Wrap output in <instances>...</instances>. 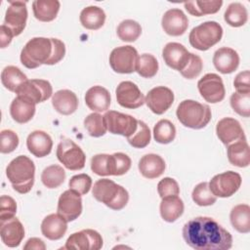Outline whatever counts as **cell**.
<instances>
[{"instance_id": "1", "label": "cell", "mask_w": 250, "mask_h": 250, "mask_svg": "<svg viewBox=\"0 0 250 250\" xmlns=\"http://www.w3.org/2000/svg\"><path fill=\"white\" fill-rule=\"evenodd\" d=\"M183 237L195 250H228L232 246L229 230L210 217H195L184 225Z\"/></svg>"}, {"instance_id": "2", "label": "cell", "mask_w": 250, "mask_h": 250, "mask_svg": "<svg viewBox=\"0 0 250 250\" xmlns=\"http://www.w3.org/2000/svg\"><path fill=\"white\" fill-rule=\"evenodd\" d=\"M6 176L17 192L27 193L34 184L35 165L26 155H19L8 164Z\"/></svg>"}, {"instance_id": "3", "label": "cell", "mask_w": 250, "mask_h": 250, "mask_svg": "<svg viewBox=\"0 0 250 250\" xmlns=\"http://www.w3.org/2000/svg\"><path fill=\"white\" fill-rule=\"evenodd\" d=\"M92 194L96 200L115 211L123 209L129 200L127 189L109 179H100L95 182Z\"/></svg>"}, {"instance_id": "4", "label": "cell", "mask_w": 250, "mask_h": 250, "mask_svg": "<svg viewBox=\"0 0 250 250\" xmlns=\"http://www.w3.org/2000/svg\"><path fill=\"white\" fill-rule=\"evenodd\" d=\"M176 115L185 127L198 130L206 127L210 122L212 112L207 104L193 100H184L179 104Z\"/></svg>"}, {"instance_id": "5", "label": "cell", "mask_w": 250, "mask_h": 250, "mask_svg": "<svg viewBox=\"0 0 250 250\" xmlns=\"http://www.w3.org/2000/svg\"><path fill=\"white\" fill-rule=\"evenodd\" d=\"M53 44L51 38L34 37L30 39L21 52V62L29 69L47 64L52 56Z\"/></svg>"}, {"instance_id": "6", "label": "cell", "mask_w": 250, "mask_h": 250, "mask_svg": "<svg viewBox=\"0 0 250 250\" xmlns=\"http://www.w3.org/2000/svg\"><path fill=\"white\" fill-rule=\"evenodd\" d=\"M223 36V27L214 21H208L193 27L188 35L189 44L199 50L207 51L217 43Z\"/></svg>"}, {"instance_id": "7", "label": "cell", "mask_w": 250, "mask_h": 250, "mask_svg": "<svg viewBox=\"0 0 250 250\" xmlns=\"http://www.w3.org/2000/svg\"><path fill=\"white\" fill-rule=\"evenodd\" d=\"M58 160L68 170L78 171L84 168L86 155L82 148L69 139H63L57 146Z\"/></svg>"}, {"instance_id": "8", "label": "cell", "mask_w": 250, "mask_h": 250, "mask_svg": "<svg viewBox=\"0 0 250 250\" xmlns=\"http://www.w3.org/2000/svg\"><path fill=\"white\" fill-rule=\"evenodd\" d=\"M139 54L131 45L114 48L109 55V64L114 72L129 74L136 71Z\"/></svg>"}, {"instance_id": "9", "label": "cell", "mask_w": 250, "mask_h": 250, "mask_svg": "<svg viewBox=\"0 0 250 250\" xmlns=\"http://www.w3.org/2000/svg\"><path fill=\"white\" fill-rule=\"evenodd\" d=\"M241 176L233 171H227L215 175L210 183L209 188L216 197L227 198L233 195L241 186Z\"/></svg>"}, {"instance_id": "10", "label": "cell", "mask_w": 250, "mask_h": 250, "mask_svg": "<svg viewBox=\"0 0 250 250\" xmlns=\"http://www.w3.org/2000/svg\"><path fill=\"white\" fill-rule=\"evenodd\" d=\"M107 131L114 135L130 137L138 127V120L132 115L108 110L104 115Z\"/></svg>"}, {"instance_id": "11", "label": "cell", "mask_w": 250, "mask_h": 250, "mask_svg": "<svg viewBox=\"0 0 250 250\" xmlns=\"http://www.w3.org/2000/svg\"><path fill=\"white\" fill-rule=\"evenodd\" d=\"M17 96L22 97L37 104L47 101L53 96V88L48 80L31 79L26 80L16 91Z\"/></svg>"}, {"instance_id": "12", "label": "cell", "mask_w": 250, "mask_h": 250, "mask_svg": "<svg viewBox=\"0 0 250 250\" xmlns=\"http://www.w3.org/2000/svg\"><path fill=\"white\" fill-rule=\"evenodd\" d=\"M201 97L210 104L222 102L226 96V89L221 76L216 73H207L197 82Z\"/></svg>"}, {"instance_id": "13", "label": "cell", "mask_w": 250, "mask_h": 250, "mask_svg": "<svg viewBox=\"0 0 250 250\" xmlns=\"http://www.w3.org/2000/svg\"><path fill=\"white\" fill-rule=\"evenodd\" d=\"M103 247V237L95 229H86L73 232L68 236L62 249H78V250H100Z\"/></svg>"}, {"instance_id": "14", "label": "cell", "mask_w": 250, "mask_h": 250, "mask_svg": "<svg viewBox=\"0 0 250 250\" xmlns=\"http://www.w3.org/2000/svg\"><path fill=\"white\" fill-rule=\"evenodd\" d=\"M57 211L67 223L76 220L82 213L81 195L70 188L63 191L59 197Z\"/></svg>"}, {"instance_id": "15", "label": "cell", "mask_w": 250, "mask_h": 250, "mask_svg": "<svg viewBox=\"0 0 250 250\" xmlns=\"http://www.w3.org/2000/svg\"><path fill=\"white\" fill-rule=\"evenodd\" d=\"M27 21V8L24 1L10 2L5 14L4 25L11 29L14 36L20 35L25 28Z\"/></svg>"}, {"instance_id": "16", "label": "cell", "mask_w": 250, "mask_h": 250, "mask_svg": "<svg viewBox=\"0 0 250 250\" xmlns=\"http://www.w3.org/2000/svg\"><path fill=\"white\" fill-rule=\"evenodd\" d=\"M174 99V93L171 89L165 86H157L148 91L145 103L153 113L160 115L171 107Z\"/></svg>"}, {"instance_id": "17", "label": "cell", "mask_w": 250, "mask_h": 250, "mask_svg": "<svg viewBox=\"0 0 250 250\" xmlns=\"http://www.w3.org/2000/svg\"><path fill=\"white\" fill-rule=\"evenodd\" d=\"M117 103L125 108H138L145 104V96L132 81H122L115 90Z\"/></svg>"}, {"instance_id": "18", "label": "cell", "mask_w": 250, "mask_h": 250, "mask_svg": "<svg viewBox=\"0 0 250 250\" xmlns=\"http://www.w3.org/2000/svg\"><path fill=\"white\" fill-rule=\"evenodd\" d=\"M162 57L164 62L169 67L181 72L188 64L190 53L183 44L177 42H169L164 46L162 50Z\"/></svg>"}, {"instance_id": "19", "label": "cell", "mask_w": 250, "mask_h": 250, "mask_svg": "<svg viewBox=\"0 0 250 250\" xmlns=\"http://www.w3.org/2000/svg\"><path fill=\"white\" fill-rule=\"evenodd\" d=\"M161 25L166 34L170 36H180L188 29V20L182 10L173 8L164 13Z\"/></svg>"}, {"instance_id": "20", "label": "cell", "mask_w": 250, "mask_h": 250, "mask_svg": "<svg viewBox=\"0 0 250 250\" xmlns=\"http://www.w3.org/2000/svg\"><path fill=\"white\" fill-rule=\"evenodd\" d=\"M0 235L6 246L18 247L24 237V228L16 217L0 220Z\"/></svg>"}, {"instance_id": "21", "label": "cell", "mask_w": 250, "mask_h": 250, "mask_svg": "<svg viewBox=\"0 0 250 250\" xmlns=\"http://www.w3.org/2000/svg\"><path fill=\"white\" fill-rule=\"evenodd\" d=\"M216 134L226 146L246 138L239 121L232 117H224L219 120L216 125Z\"/></svg>"}, {"instance_id": "22", "label": "cell", "mask_w": 250, "mask_h": 250, "mask_svg": "<svg viewBox=\"0 0 250 250\" xmlns=\"http://www.w3.org/2000/svg\"><path fill=\"white\" fill-rule=\"evenodd\" d=\"M239 61L237 52L229 47L219 48L213 56L215 68L223 74H229L236 70L239 65Z\"/></svg>"}, {"instance_id": "23", "label": "cell", "mask_w": 250, "mask_h": 250, "mask_svg": "<svg viewBox=\"0 0 250 250\" xmlns=\"http://www.w3.org/2000/svg\"><path fill=\"white\" fill-rule=\"evenodd\" d=\"M26 146L28 151L34 156L45 157L52 151L53 141L48 133L36 130L27 136Z\"/></svg>"}, {"instance_id": "24", "label": "cell", "mask_w": 250, "mask_h": 250, "mask_svg": "<svg viewBox=\"0 0 250 250\" xmlns=\"http://www.w3.org/2000/svg\"><path fill=\"white\" fill-rule=\"evenodd\" d=\"M66 230L67 222L58 213L46 216L41 223V232L50 240H59L62 238Z\"/></svg>"}, {"instance_id": "25", "label": "cell", "mask_w": 250, "mask_h": 250, "mask_svg": "<svg viewBox=\"0 0 250 250\" xmlns=\"http://www.w3.org/2000/svg\"><path fill=\"white\" fill-rule=\"evenodd\" d=\"M110 94L102 86H93L85 94V104L94 112H104L109 108Z\"/></svg>"}, {"instance_id": "26", "label": "cell", "mask_w": 250, "mask_h": 250, "mask_svg": "<svg viewBox=\"0 0 250 250\" xmlns=\"http://www.w3.org/2000/svg\"><path fill=\"white\" fill-rule=\"evenodd\" d=\"M52 105L59 113L70 115L74 113L78 107V98L76 94L70 90H59L52 96Z\"/></svg>"}, {"instance_id": "27", "label": "cell", "mask_w": 250, "mask_h": 250, "mask_svg": "<svg viewBox=\"0 0 250 250\" xmlns=\"http://www.w3.org/2000/svg\"><path fill=\"white\" fill-rule=\"evenodd\" d=\"M139 171L146 179H156L160 177L166 168L164 159L155 153L145 154L139 161Z\"/></svg>"}, {"instance_id": "28", "label": "cell", "mask_w": 250, "mask_h": 250, "mask_svg": "<svg viewBox=\"0 0 250 250\" xmlns=\"http://www.w3.org/2000/svg\"><path fill=\"white\" fill-rule=\"evenodd\" d=\"M227 146L228 159L231 165L239 168H244L249 165L250 148L246 138L240 139Z\"/></svg>"}, {"instance_id": "29", "label": "cell", "mask_w": 250, "mask_h": 250, "mask_svg": "<svg viewBox=\"0 0 250 250\" xmlns=\"http://www.w3.org/2000/svg\"><path fill=\"white\" fill-rule=\"evenodd\" d=\"M35 104L30 101L17 96L10 105V114L12 118L20 123L24 124L32 119L35 114Z\"/></svg>"}, {"instance_id": "30", "label": "cell", "mask_w": 250, "mask_h": 250, "mask_svg": "<svg viewBox=\"0 0 250 250\" xmlns=\"http://www.w3.org/2000/svg\"><path fill=\"white\" fill-rule=\"evenodd\" d=\"M184 209V202L178 195L162 198L159 206L160 216L167 223H173L178 220L183 215Z\"/></svg>"}, {"instance_id": "31", "label": "cell", "mask_w": 250, "mask_h": 250, "mask_svg": "<svg viewBox=\"0 0 250 250\" xmlns=\"http://www.w3.org/2000/svg\"><path fill=\"white\" fill-rule=\"evenodd\" d=\"M61 3L58 0H35L32 2L34 17L44 22L54 21L60 11Z\"/></svg>"}, {"instance_id": "32", "label": "cell", "mask_w": 250, "mask_h": 250, "mask_svg": "<svg viewBox=\"0 0 250 250\" xmlns=\"http://www.w3.org/2000/svg\"><path fill=\"white\" fill-rule=\"evenodd\" d=\"M79 20L82 26L86 29L97 30L104 24L105 13L98 6H88L81 11Z\"/></svg>"}, {"instance_id": "33", "label": "cell", "mask_w": 250, "mask_h": 250, "mask_svg": "<svg viewBox=\"0 0 250 250\" xmlns=\"http://www.w3.org/2000/svg\"><path fill=\"white\" fill-rule=\"evenodd\" d=\"M232 228L240 233L250 231V207L248 204L235 205L229 214Z\"/></svg>"}, {"instance_id": "34", "label": "cell", "mask_w": 250, "mask_h": 250, "mask_svg": "<svg viewBox=\"0 0 250 250\" xmlns=\"http://www.w3.org/2000/svg\"><path fill=\"white\" fill-rule=\"evenodd\" d=\"M223 5L222 0L214 1H188L185 2L184 6L188 14L194 17H202L205 15H212L219 12Z\"/></svg>"}, {"instance_id": "35", "label": "cell", "mask_w": 250, "mask_h": 250, "mask_svg": "<svg viewBox=\"0 0 250 250\" xmlns=\"http://www.w3.org/2000/svg\"><path fill=\"white\" fill-rule=\"evenodd\" d=\"M26 80H28L26 75L15 65L6 66L1 72V82L3 86L14 93H16Z\"/></svg>"}, {"instance_id": "36", "label": "cell", "mask_w": 250, "mask_h": 250, "mask_svg": "<svg viewBox=\"0 0 250 250\" xmlns=\"http://www.w3.org/2000/svg\"><path fill=\"white\" fill-rule=\"evenodd\" d=\"M225 21L232 27H240L248 21L247 9L239 2L229 4L224 14Z\"/></svg>"}, {"instance_id": "37", "label": "cell", "mask_w": 250, "mask_h": 250, "mask_svg": "<svg viewBox=\"0 0 250 250\" xmlns=\"http://www.w3.org/2000/svg\"><path fill=\"white\" fill-rule=\"evenodd\" d=\"M131 158L123 152H115L108 155L107 172L108 176H122L131 168Z\"/></svg>"}, {"instance_id": "38", "label": "cell", "mask_w": 250, "mask_h": 250, "mask_svg": "<svg viewBox=\"0 0 250 250\" xmlns=\"http://www.w3.org/2000/svg\"><path fill=\"white\" fill-rule=\"evenodd\" d=\"M65 180L64 169L57 164L46 167L41 174V181L48 188H57L63 184Z\"/></svg>"}, {"instance_id": "39", "label": "cell", "mask_w": 250, "mask_h": 250, "mask_svg": "<svg viewBox=\"0 0 250 250\" xmlns=\"http://www.w3.org/2000/svg\"><path fill=\"white\" fill-rule=\"evenodd\" d=\"M176 127L168 119L159 120L153 127L154 140L162 145L170 144L175 140Z\"/></svg>"}, {"instance_id": "40", "label": "cell", "mask_w": 250, "mask_h": 250, "mask_svg": "<svg viewBox=\"0 0 250 250\" xmlns=\"http://www.w3.org/2000/svg\"><path fill=\"white\" fill-rule=\"evenodd\" d=\"M136 71L144 78H152L158 71V62L151 54H142L138 57Z\"/></svg>"}, {"instance_id": "41", "label": "cell", "mask_w": 250, "mask_h": 250, "mask_svg": "<svg viewBox=\"0 0 250 250\" xmlns=\"http://www.w3.org/2000/svg\"><path fill=\"white\" fill-rule=\"evenodd\" d=\"M116 33L121 41L134 42L142 34V26L136 21L125 20L118 24Z\"/></svg>"}, {"instance_id": "42", "label": "cell", "mask_w": 250, "mask_h": 250, "mask_svg": "<svg viewBox=\"0 0 250 250\" xmlns=\"http://www.w3.org/2000/svg\"><path fill=\"white\" fill-rule=\"evenodd\" d=\"M191 198L198 206H210L213 205L217 197L213 194L209 188V183L202 182L196 185L191 192Z\"/></svg>"}, {"instance_id": "43", "label": "cell", "mask_w": 250, "mask_h": 250, "mask_svg": "<svg viewBox=\"0 0 250 250\" xmlns=\"http://www.w3.org/2000/svg\"><path fill=\"white\" fill-rule=\"evenodd\" d=\"M84 127L89 135L94 138L102 137L107 131L104 115L100 114L99 112H93L87 115L84 119Z\"/></svg>"}, {"instance_id": "44", "label": "cell", "mask_w": 250, "mask_h": 250, "mask_svg": "<svg viewBox=\"0 0 250 250\" xmlns=\"http://www.w3.org/2000/svg\"><path fill=\"white\" fill-rule=\"evenodd\" d=\"M151 135L148 126L142 120H138L136 131L127 138L128 143L135 148H144L150 143Z\"/></svg>"}, {"instance_id": "45", "label": "cell", "mask_w": 250, "mask_h": 250, "mask_svg": "<svg viewBox=\"0 0 250 250\" xmlns=\"http://www.w3.org/2000/svg\"><path fill=\"white\" fill-rule=\"evenodd\" d=\"M231 108L242 117L250 116V93H237L231 94L229 99Z\"/></svg>"}, {"instance_id": "46", "label": "cell", "mask_w": 250, "mask_h": 250, "mask_svg": "<svg viewBox=\"0 0 250 250\" xmlns=\"http://www.w3.org/2000/svg\"><path fill=\"white\" fill-rule=\"evenodd\" d=\"M68 187L70 189L76 191L80 195H84L88 193L92 188V179L87 174H78L70 178Z\"/></svg>"}, {"instance_id": "47", "label": "cell", "mask_w": 250, "mask_h": 250, "mask_svg": "<svg viewBox=\"0 0 250 250\" xmlns=\"http://www.w3.org/2000/svg\"><path fill=\"white\" fill-rule=\"evenodd\" d=\"M202 67H203V62L201 58L193 53H190V57L188 64L180 73L187 79H193L200 74Z\"/></svg>"}, {"instance_id": "48", "label": "cell", "mask_w": 250, "mask_h": 250, "mask_svg": "<svg viewBox=\"0 0 250 250\" xmlns=\"http://www.w3.org/2000/svg\"><path fill=\"white\" fill-rule=\"evenodd\" d=\"M157 191L161 198L179 195L180 188L177 181L173 178L166 177L159 181L157 184Z\"/></svg>"}, {"instance_id": "49", "label": "cell", "mask_w": 250, "mask_h": 250, "mask_svg": "<svg viewBox=\"0 0 250 250\" xmlns=\"http://www.w3.org/2000/svg\"><path fill=\"white\" fill-rule=\"evenodd\" d=\"M1 145L0 151L1 153H10L14 151L19 146V137L12 130H2L1 131Z\"/></svg>"}, {"instance_id": "50", "label": "cell", "mask_w": 250, "mask_h": 250, "mask_svg": "<svg viewBox=\"0 0 250 250\" xmlns=\"http://www.w3.org/2000/svg\"><path fill=\"white\" fill-rule=\"evenodd\" d=\"M17 213V202L9 195L0 197V220H6L15 217Z\"/></svg>"}, {"instance_id": "51", "label": "cell", "mask_w": 250, "mask_h": 250, "mask_svg": "<svg viewBox=\"0 0 250 250\" xmlns=\"http://www.w3.org/2000/svg\"><path fill=\"white\" fill-rule=\"evenodd\" d=\"M108 155L106 153L96 154L91 159V170L98 176H108L107 161Z\"/></svg>"}, {"instance_id": "52", "label": "cell", "mask_w": 250, "mask_h": 250, "mask_svg": "<svg viewBox=\"0 0 250 250\" xmlns=\"http://www.w3.org/2000/svg\"><path fill=\"white\" fill-rule=\"evenodd\" d=\"M51 40L53 44V51H52V56L47 62L48 65H53L60 62L65 55L64 43L58 38H51Z\"/></svg>"}, {"instance_id": "53", "label": "cell", "mask_w": 250, "mask_h": 250, "mask_svg": "<svg viewBox=\"0 0 250 250\" xmlns=\"http://www.w3.org/2000/svg\"><path fill=\"white\" fill-rule=\"evenodd\" d=\"M233 86L237 93H250V72L244 70L239 72L234 80Z\"/></svg>"}, {"instance_id": "54", "label": "cell", "mask_w": 250, "mask_h": 250, "mask_svg": "<svg viewBox=\"0 0 250 250\" xmlns=\"http://www.w3.org/2000/svg\"><path fill=\"white\" fill-rule=\"evenodd\" d=\"M14 37L13 32L6 25L2 24L0 27V46L2 49L6 48L12 41Z\"/></svg>"}, {"instance_id": "55", "label": "cell", "mask_w": 250, "mask_h": 250, "mask_svg": "<svg viewBox=\"0 0 250 250\" xmlns=\"http://www.w3.org/2000/svg\"><path fill=\"white\" fill-rule=\"evenodd\" d=\"M23 249H35V250H45L46 245L44 241L38 237L29 238L23 246Z\"/></svg>"}]
</instances>
